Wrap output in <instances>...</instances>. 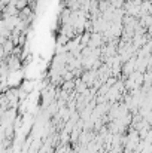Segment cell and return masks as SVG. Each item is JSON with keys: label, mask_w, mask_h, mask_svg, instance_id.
Returning a JSON list of instances; mask_svg holds the SVG:
<instances>
[{"label": "cell", "mask_w": 152, "mask_h": 153, "mask_svg": "<svg viewBox=\"0 0 152 153\" xmlns=\"http://www.w3.org/2000/svg\"><path fill=\"white\" fill-rule=\"evenodd\" d=\"M4 61H6V59H4ZM6 64H7V67H9L10 71H15V70L19 68V58H18L16 55H10V56H9V62H6Z\"/></svg>", "instance_id": "cell-1"}, {"label": "cell", "mask_w": 152, "mask_h": 153, "mask_svg": "<svg viewBox=\"0 0 152 153\" xmlns=\"http://www.w3.org/2000/svg\"><path fill=\"white\" fill-rule=\"evenodd\" d=\"M109 7H110V0H100V3H99V10H100L101 13L106 12Z\"/></svg>", "instance_id": "cell-2"}]
</instances>
